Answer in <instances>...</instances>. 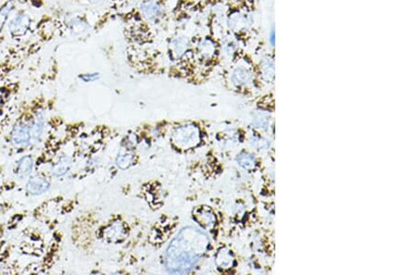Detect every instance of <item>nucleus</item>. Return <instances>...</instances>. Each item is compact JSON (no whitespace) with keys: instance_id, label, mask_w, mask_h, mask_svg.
Listing matches in <instances>:
<instances>
[{"instance_id":"nucleus-12","label":"nucleus","mask_w":417,"mask_h":275,"mask_svg":"<svg viewBox=\"0 0 417 275\" xmlns=\"http://www.w3.org/2000/svg\"><path fill=\"white\" fill-rule=\"evenodd\" d=\"M201 131L194 124H185L177 127L172 135L174 146L181 149H190L196 147L201 142Z\"/></svg>"},{"instance_id":"nucleus-18","label":"nucleus","mask_w":417,"mask_h":275,"mask_svg":"<svg viewBox=\"0 0 417 275\" xmlns=\"http://www.w3.org/2000/svg\"><path fill=\"white\" fill-rule=\"evenodd\" d=\"M45 130V116L43 113L39 112L36 114V120L33 123L32 128H31V139L38 143L40 141L42 135H43Z\"/></svg>"},{"instance_id":"nucleus-20","label":"nucleus","mask_w":417,"mask_h":275,"mask_svg":"<svg viewBox=\"0 0 417 275\" xmlns=\"http://www.w3.org/2000/svg\"><path fill=\"white\" fill-rule=\"evenodd\" d=\"M125 234V228H123L122 223L116 222L106 230L105 237L109 242H118L123 239Z\"/></svg>"},{"instance_id":"nucleus-14","label":"nucleus","mask_w":417,"mask_h":275,"mask_svg":"<svg viewBox=\"0 0 417 275\" xmlns=\"http://www.w3.org/2000/svg\"><path fill=\"white\" fill-rule=\"evenodd\" d=\"M17 0H6L0 7V43L3 38L2 34L7 27L10 15L15 10Z\"/></svg>"},{"instance_id":"nucleus-26","label":"nucleus","mask_w":417,"mask_h":275,"mask_svg":"<svg viewBox=\"0 0 417 275\" xmlns=\"http://www.w3.org/2000/svg\"><path fill=\"white\" fill-rule=\"evenodd\" d=\"M79 78L84 83H92V82L97 81L100 78V73H83V75H79Z\"/></svg>"},{"instance_id":"nucleus-29","label":"nucleus","mask_w":417,"mask_h":275,"mask_svg":"<svg viewBox=\"0 0 417 275\" xmlns=\"http://www.w3.org/2000/svg\"><path fill=\"white\" fill-rule=\"evenodd\" d=\"M3 104V96L0 95V107H1Z\"/></svg>"},{"instance_id":"nucleus-2","label":"nucleus","mask_w":417,"mask_h":275,"mask_svg":"<svg viewBox=\"0 0 417 275\" xmlns=\"http://www.w3.org/2000/svg\"><path fill=\"white\" fill-rule=\"evenodd\" d=\"M193 35L190 29H174L166 38L163 52L174 75L185 77L199 75L194 58Z\"/></svg>"},{"instance_id":"nucleus-11","label":"nucleus","mask_w":417,"mask_h":275,"mask_svg":"<svg viewBox=\"0 0 417 275\" xmlns=\"http://www.w3.org/2000/svg\"><path fill=\"white\" fill-rule=\"evenodd\" d=\"M33 21L26 11H18L8 20L7 31L13 40L22 41L33 32Z\"/></svg>"},{"instance_id":"nucleus-24","label":"nucleus","mask_w":417,"mask_h":275,"mask_svg":"<svg viewBox=\"0 0 417 275\" xmlns=\"http://www.w3.org/2000/svg\"><path fill=\"white\" fill-rule=\"evenodd\" d=\"M238 163L242 168L246 170L255 169L256 165L255 158L252 157L249 153H242L238 156Z\"/></svg>"},{"instance_id":"nucleus-22","label":"nucleus","mask_w":417,"mask_h":275,"mask_svg":"<svg viewBox=\"0 0 417 275\" xmlns=\"http://www.w3.org/2000/svg\"><path fill=\"white\" fill-rule=\"evenodd\" d=\"M216 263L220 268L228 269L234 265V257L232 253L227 249H221L216 256Z\"/></svg>"},{"instance_id":"nucleus-28","label":"nucleus","mask_w":417,"mask_h":275,"mask_svg":"<svg viewBox=\"0 0 417 275\" xmlns=\"http://www.w3.org/2000/svg\"><path fill=\"white\" fill-rule=\"evenodd\" d=\"M270 42H271V46H275V30L273 28L271 31V36H270Z\"/></svg>"},{"instance_id":"nucleus-3","label":"nucleus","mask_w":417,"mask_h":275,"mask_svg":"<svg viewBox=\"0 0 417 275\" xmlns=\"http://www.w3.org/2000/svg\"><path fill=\"white\" fill-rule=\"evenodd\" d=\"M117 21L122 25L126 46L146 47L156 44L160 33L141 16L136 6H129L119 14Z\"/></svg>"},{"instance_id":"nucleus-17","label":"nucleus","mask_w":417,"mask_h":275,"mask_svg":"<svg viewBox=\"0 0 417 275\" xmlns=\"http://www.w3.org/2000/svg\"><path fill=\"white\" fill-rule=\"evenodd\" d=\"M194 219L204 228H211L215 223V216L207 208H198L194 211Z\"/></svg>"},{"instance_id":"nucleus-7","label":"nucleus","mask_w":417,"mask_h":275,"mask_svg":"<svg viewBox=\"0 0 417 275\" xmlns=\"http://www.w3.org/2000/svg\"><path fill=\"white\" fill-rule=\"evenodd\" d=\"M169 0H137L136 6L141 16L158 32L167 29L171 24Z\"/></svg>"},{"instance_id":"nucleus-13","label":"nucleus","mask_w":417,"mask_h":275,"mask_svg":"<svg viewBox=\"0 0 417 275\" xmlns=\"http://www.w3.org/2000/svg\"><path fill=\"white\" fill-rule=\"evenodd\" d=\"M130 0H107L106 8L94 22L93 31L100 32L112 22L116 21L118 16L129 7Z\"/></svg>"},{"instance_id":"nucleus-1","label":"nucleus","mask_w":417,"mask_h":275,"mask_svg":"<svg viewBox=\"0 0 417 275\" xmlns=\"http://www.w3.org/2000/svg\"><path fill=\"white\" fill-rule=\"evenodd\" d=\"M208 246V235L201 229L194 226L181 229L166 249V271L174 274L190 273L198 265Z\"/></svg>"},{"instance_id":"nucleus-9","label":"nucleus","mask_w":417,"mask_h":275,"mask_svg":"<svg viewBox=\"0 0 417 275\" xmlns=\"http://www.w3.org/2000/svg\"><path fill=\"white\" fill-rule=\"evenodd\" d=\"M126 61L132 68L145 70L146 68L160 67L166 61L165 53L155 46L139 47L126 46Z\"/></svg>"},{"instance_id":"nucleus-4","label":"nucleus","mask_w":417,"mask_h":275,"mask_svg":"<svg viewBox=\"0 0 417 275\" xmlns=\"http://www.w3.org/2000/svg\"><path fill=\"white\" fill-rule=\"evenodd\" d=\"M225 25L241 46H246L252 36L255 25L253 0H232L225 4Z\"/></svg>"},{"instance_id":"nucleus-27","label":"nucleus","mask_w":417,"mask_h":275,"mask_svg":"<svg viewBox=\"0 0 417 275\" xmlns=\"http://www.w3.org/2000/svg\"><path fill=\"white\" fill-rule=\"evenodd\" d=\"M79 4L86 6H98L107 2V0H75Z\"/></svg>"},{"instance_id":"nucleus-5","label":"nucleus","mask_w":417,"mask_h":275,"mask_svg":"<svg viewBox=\"0 0 417 275\" xmlns=\"http://www.w3.org/2000/svg\"><path fill=\"white\" fill-rule=\"evenodd\" d=\"M193 50L199 75H204V73L213 69L218 64L222 55L218 39L208 32L204 35L194 34Z\"/></svg>"},{"instance_id":"nucleus-21","label":"nucleus","mask_w":417,"mask_h":275,"mask_svg":"<svg viewBox=\"0 0 417 275\" xmlns=\"http://www.w3.org/2000/svg\"><path fill=\"white\" fill-rule=\"evenodd\" d=\"M260 70L264 80H273L275 72L274 59L270 58V57H264L260 62Z\"/></svg>"},{"instance_id":"nucleus-15","label":"nucleus","mask_w":417,"mask_h":275,"mask_svg":"<svg viewBox=\"0 0 417 275\" xmlns=\"http://www.w3.org/2000/svg\"><path fill=\"white\" fill-rule=\"evenodd\" d=\"M11 139L16 146H25L30 142L31 128L27 124H19L15 126L11 135Z\"/></svg>"},{"instance_id":"nucleus-19","label":"nucleus","mask_w":417,"mask_h":275,"mask_svg":"<svg viewBox=\"0 0 417 275\" xmlns=\"http://www.w3.org/2000/svg\"><path fill=\"white\" fill-rule=\"evenodd\" d=\"M133 161L134 154L131 149L128 147L121 149L116 158V164L120 169L126 170L129 168L133 163Z\"/></svg>"},{"instance_id":"nucleus-16","label":"nucleus","mask_w":417,"mask_h":275,"mask_svg":"<svg viewBox=\"0 0 417 275\" xmlns=\"http://www.w3.org/2000/svg\"><path fill=\"white\" fill-rule=\"evenodd\" d=\"M50 184L46 178L42 177H33L28 181L26 188L28 192L32 195H41L50 189Z\"/></svg>"},{"instance_id":"nucleus-10","label":"nucleus","mask_w":417,"mask_h":275,"mask_svg":"<svg viewBox=\"0 0 417 275\" xmlns=\"http://www.w3.org/2000/svg\"><path fill=\"white\" fill-rule=\"evenodd\" d=\"M204 10L202 2L196 0H177L170 10L171 22L174 29H190L194 20Z\"/></svg>"},{"instance_id":"nucleus-6","label":"nucleus","mask_w":417,"mask_h":275,"mask_svg":"<svg viewBox=\"0 0 417 275\" xmlns=\"http://www.w3.org/2000/svg\"><path fill=\"white\" fill-rule=\"evenodd\" d=\"M52 18L56 36L61 38H79L93 31L94 27L89 14L84 13H63L58 18Z\"/></svg>"},{"instance_id":"nucleus-8","label":"nucleus","mask_w":417,"mask_h":275,"mask_svg":"<svg viewBox=\"0 0 417 275\" xmlns=\"http://www.w3.org/2000/svg\"><path fill=\"white\" fill-rule=\"evenodd\" d=\"M244 52L243 48L239 47L231 56L233 64L228 73L230 84L238 90H245L252 86L255 78L252 62Z\"/></svg>"},{"instance_id":"nucleus-25","label":"nucleus","mask_w":417,"mask_h":275,"mask_svg":"<svg viewBox=\"0 0 417 275\" xmlns=\"http://www.w3.org/2000/svg\"><path fill=\"white\" fill-rule=\"evenodd\" d=\"M70 166V161L68 158H61L59 163L54 167V174L56 177H61L66 174L69 171Z\"/></svg>"},{"instance_id":"nucleus-23","label":"nucleus","mask_w":417,"mask_h":275,"mask_svg":"<svg viewBox=\"0 0 417 275\" xmlns=\"http://www.w3.org/2000/svg\"><path fill=\"white\" fill-rule=\"evenodd\" d=\"M33 168V158L30 157V156H25V157L22 158L21 160L19 161L18 163V174L20 177H28L32 172Z\"/></svg>"}]
</instances>
